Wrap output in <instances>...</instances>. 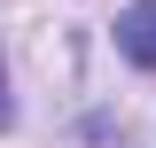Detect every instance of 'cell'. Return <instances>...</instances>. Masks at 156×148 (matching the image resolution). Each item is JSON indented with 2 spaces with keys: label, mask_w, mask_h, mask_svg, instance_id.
Returning a JSON list of instances; mask_svg holds the SVG:
<instances>
[{
  "label": "cell",
  "mask_w": 156,
  "mask_h": 148,
  "mask_svg": "<svg viewBox=\"0 0 156 148\" xmlns=\"http://www.w3.org/2000/svg\"><path fill=\"white\" fill-rule=\"evenodd\" d=\"M117 55L133 62V70H156V0H133L117 16Z\"/></svg>",
  "instance_id": "6da1fadb"
},
{
  "label": "cell",
  "mask_w": 156,
  "mask_h": 148,
  "mask_svg": "<svg viewBox=\"0 0 156 148\" xmlns=\"http://www.w3.org/2000/svg\"><path fill=\"white\" fill-rule=\"evenodd\" d=\"M8 117H16V109H8V78H0V125H8Z\"/></svg>",
  "instance_id": "7a4b0ae2"
}]
</instances>
